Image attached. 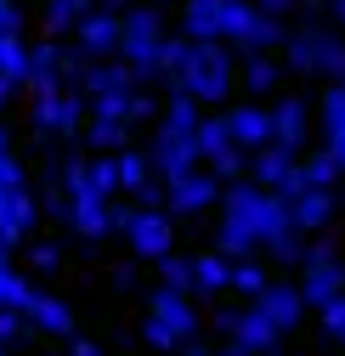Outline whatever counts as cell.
<instances>
[{"label": "cell", "instance_id": "obj_1", "mask_svg": "<svg viewBox=\"0 0 345 356\" xmlns=\"http://www.w3.org/2000/svg\"><path fill=\"white\" fill-rule=\"evenodd\" d=\"M238 136H249V142H255V136H266V119H255V113H243V119H238Z\"/></svg>", "mask_w": 345, "mask_h": 356}, {"label": "cell", "instance_id": "obj_3", "mask_svg": "<svg viewBox=\"0 0 345 356\" xmlns=\"http://www.w3.org/2000/svg\"><path fill=\"white\" fill-rule=\"evenodd\" d=\"M339 17H345V0H339Z\"/></svg>", "mask_w": 345, "mask_h": 356}, {"label": "cell", "instance_id": "obj_2", "mask_svg": "<svg viewBox=\"0 0 345 356\" xmlns=\"http://www.w3.org/2000/svg\"><path fill=\"white\" fill-rule=\"evenodd\" d=\"M334 289H339V272H317V283H312V294L323 300V294H334Z\"/></svg>", "mask_w": 345, "mask_h": 356}, {"label": "cell", "instance_id": "obj_4", "mask_svg": "<svg viewBox=\"0 0 345 356\" xmlns=\"http://www.w3.org/2000/svg\"><path fill=\"white\" fill-rule=\"evenodd\" d=\"M272 6H283V0H272Z\"/></svg>", "mask_w": 345, "mask_h": 356}]
</instances>
